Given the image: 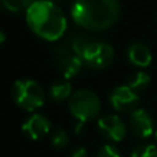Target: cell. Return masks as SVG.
I'll return each mask as SVG.
<instances>
[{"mask_svg": "<svg viewBox=\"0 0 157 157\" xmlns=\"http://www.w3.org/2000/svg\"><path fill=\"white\" fill-rule=\"evenodd\" d=\"M13 99L24 110L33 112L44 105L46 94L43 87L37 81L30 78H21L14 83Z\"/></svg>", "mask_w": 157, "mask_h": 157, "instance_id": "277c9868", "label": "cell"}, {"mask_svg": "<svg viewBox=\"0 0 157 157\" xmlns=\"http://www.w3.org/2000/svg\"><path fill=\"white\" fill-rule=\"evenodd\" d=\"M130 157H157V147L155 145H141L131 153Z\"/></svg>", "mask_w": 157, "mask_h": 157, "instance_id": "2e32d148", "label": "cell"}, {"mask_svg": "<svg viewBox=\"0 0 157 157\" xmlns=\"http://www.w3.org/2000/svg\"><path fill=\"white\" fill-rule=\"evenodd\" d=\"M155 139H156V142H157V131H156V134H155Z\"/></svg>", "mask_w": 157, "mask_h": 157, "instance_id": "ffe728a7", "label": "cell"}, {"mask_svg": "<svg viewBox=\"0 0 157 157\" xmlns=\"http://www.w3.org/2000/svg\"><path fill=\"white\" fill-rule=\"evenodd\" d=\"M50 2H54L55 3V2H59V0H50Z\"/></svg>", "mask_w": 157, "mask_h": 157, "instance_id": "44dd1931", "label": "cell"}, {"mask_svg": "<svg viewBox=\"0 0 157 157\" xmlns=\"http://www.w3.org/2000/svg\"><path fill=\"white\" fill-rule=\"evenodd\" d=\"M98 128L99 132L106 139L113 142H120L127 135V127L124 121L116 114H109L98 120Z\"/></svg>", "mask_w": 157, "mask_h": 157, "instance_id": "52a82bcc", "label": "cell"}, {"mask_svg": "<svg viewBox=\"0 0 157 157\" xmlns=\"http://www.w3.org/2000/svg\"><path fill=\"white\" fill-rule=\"evenodd\" d=\"M51 142H52V146H55L57 149H62L68 145L69 142V135L65 130L62 128H58L55 130V132L52 134V138H51Z\"/></svg>", "mask_w": 157, "mask_h": 157, "instance_id": "9a60e30c", "label": "cell"}, {"mask_svg": "<svg viewBox=\"0 0 157 157\" xmlns=\"http://www.w3.org/2000/svg\"><path fill=\"white\" fill-rule=\"evenodd\" d=\"M58 65L65 78H72L80 72L81 66L84 65L81 58L73 51L72 47H63L58 51Z\"/></svg>", "mask_w": 157, "mask_h": 157, "instance_id": "ba28073f", "label": "cell"}, {"mask_svg": "<svg viewBox=\"0 0 157 157\" xmlns=\"http://www.w3.org/2000/svg\"><path fill=\"white\" fill-rule=\"evenodd\" d=\"M50 128H51L50 120L46 116L39 113L30 116L22 124V131L33 141H37V139H41L43 136H46L50 132Z\"/></svg>", "mask_w": 157, "mask_h": 157, "instance_id": "30bf717a", "label": "cell"}, {"mask_svg": "<svg viewBox=\"0 0 157 157\" xmlns=\"http://www.w3.org/2000/svg\"><path fill=\"white\" fill-rule=\"evenodd\" d=\"M112 106L119 113H132L138 109L139 97L130 86H119L110 92L109 97Z\"/></svg>", "mask_w": 157, "mask_h": 157, "instance_id": "8992f818", "label": "cell"}, {"mask_svg": "<svg viewBox=\"0 0 157 157\" xmlns=\"http://www.w3.org/2000/svg\"><path fill=\"white\" fill-rule=\"evenodd\" d=\"M149 84H150L149 75L144 73V72H138V73H135V76L130 80L128 86H130L135 92H138V91H141V90H145Z\"/></svg>", "mask_w": 157, "mask_h": 157, "instance_id": "4fadbf2b", "label": "cell"}, {"mask_svg": "<svg viewBox=\"0 0 157 157\" xmlns=\"http://www.w3.org/2000/svg\"><path fill=\"white\" fill-rule=\"evenodd\" d=\"M75 24L88 30H105L120 15L119 0H75L71 8Z\"/></svg>", "mask_w": 157, "mask_h": 157, "instance_id": "7a4b0ae2", "label": "cell"}, {"mask_svg": "<svg viewBox=\"0 0 157 157\" xmlns=\"http://www.w3.org/2000/svg\"><path fill=\"white\" fill-rule=\"evenodd\" d=\"M130 128L134 135L138 138L146 139L153 134L152 116L145 109H136L130 116Z\"/></svg>", "mask_w": 157, "mask_h": 157, "instance_id": "9c48e42d", "label": "cell"}, {"mask_svg": "<svg viewBox=\"0 0 157 157\" xmlns=\"http://www.w3.org/2000/svg\"><path fill=\"white\" fill-rule=\"evenodd\" d=\"M127 57L131 63L139 66V68H146L152 62V54L150 50L142 43H134L128 47Z\"/></svg>", "mask_w": 157, "mask_h": 157, "instance_id": "8fae6325", "label": "cell"}, {"mask_svg": "<svg viewBox=\"0 0 157 157\" xmlns=\"http://www.w3.org/2000/svg\"><path fill=\"white\" fill-rule=\"evenodd\" d=\"M26 22L33 33L48 41L59 40L68 28L63 11L50 0H35L26 10Z\"/></svg>", "mask_w": 157, "mask_h": 157, "instance_id": "6da1fadb", "label": "cell"}, {"mask_svg": "<svg viewBox=\"0 0 157 157\" xmlns=\"http://www.w3.org/2000/svg\"><path fill=\"white\" fill-rule=\"evenodd\" d=\"M3 6L7 11L10 13H19L22 10H28L30 4H32V0H2Z\"/></svg>", "mask_w": 157, "mask_h": 157, "instance_id": "5bb4252c", "label": "cell"}, {"mask_svg": "<svg viewBox=\"0 0 157 157\" xmlns=\"http://www.w3.org/2000/svg\"><path fill=\"white\" fill-rule=\"evenodd\" d=\"M84 65L91 69H105L113 62V47L103 41H88L86 47L78 52Z\"/></svg>", "mask_w": 157, "mask_h": 157, "instance_id": "5b68a950", "label": "cell"}, {"mask_svg": "<svg viewBox=\"0 0 157 157\" xmlns=\"http://www.w3.org/2000/svg\"><path fill=\"white\" fill-rule=\"evenodd\" d=\"M71 157H87V152L84 147H78V149H76L73 153H72Z\"/></svg>", "mask_w": 157, "mask_h": 157, "instance_id": "ac0fdd59", "label": "cell"}, {"mask_svg": "<svg viewBox=\"0 0 157 157\" xmlns=\"http://www.w3.org/2000/svg\"><path fill=\"white\" fill-rule=\"evenodd\" d=\"M6 41V33L4 30H0V43H4Z\"/></svg>", "mask_w": 157, "mask_h": 157, "instance_id": "d6986e66", "label": "cell"}, {"mask_svg": "<svg viewBox=\"0 0 157 157\" xmlns=\"http://www.w3.org/2000/svg\"><path fill=\"white\" fill-rule=\"evenodd\" d=\"M97 157H120V153L112 145H103L99 149V152H98Z\"/></svg>", "mask_w": 157, "mask_h": 157, "instance_id": "e0dca14e", "label": "cell"}, {"mask_svg": "<svg viewBox=\"0 0 157 157\" xmlns=\"http://www.w3.org/2000/svg\"><path fill=\"white\" fill-rule=\"evenodd\" d=\"M69 112L78 121L76 132L80 131L86 121L94 120L101 112V101L91 90H77L69 98Z\"/></svg>", "mask_w": 157, "mask_h": 157, "instance_id": "3957f363", "label": "cell"}, {"mask_svg": "<svg viewBox=\"0 0 157 157\" xmlns=\"http://www.w3.org/2000/svg\"><path fill=\"white\" fill-rule=\"evenodd\" d=\"M72 95V86L69 81H57L50 87V97L55 102H62Z\"/></svg>", "mask_w": 157, "mask_h": 157, "instance_id": "7c38bea8", "label": "cell"}]
</instances>
